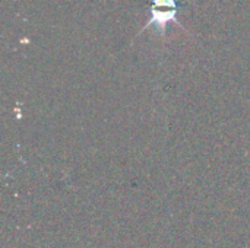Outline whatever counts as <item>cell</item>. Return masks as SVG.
<instances>
[{
  "label": "cell",
  "instance_id": "6da1fadb",
  "mask_svg": "<svg viewBox=\"0 0 250 248\" xmlns=\"http://www.w3.org/2000/svg\"><path fill=\"white\" fill-rule=\"evenodd\" d=\"M179 1L180 0H149V19L141 32L148 28H154L155 32L164 35L173 23L182 26L177 18L182 7Z\"/></svg>",
  "mask_w": 250,
  "mask_h": 248
}]
</instances>
